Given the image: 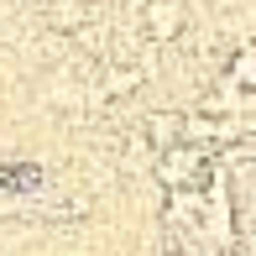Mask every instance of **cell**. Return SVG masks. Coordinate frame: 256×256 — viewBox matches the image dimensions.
<instances>
[{
  "instance_id": "6da1fadb",
  "label": "cell",
  "mask_w": 256,
  "mask_h": 256,
  "mask_svg": "<svg viewBox=\"0 0 256 256\" xmlns=\"http://www.w3.org/2000/svg\"><path fill=\"white\" fill-rule=\"evenodd\" d=\"M178 21H183V10L172 6V0H157V6H152V32H157L162 42H168L172 32H178Z\"/></svg>"
}]
</instances>
